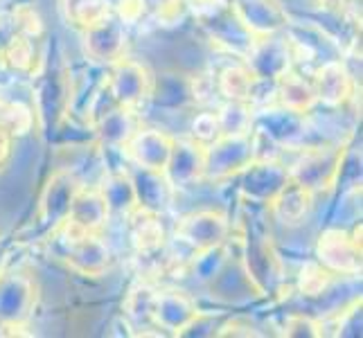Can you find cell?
Returning <instances> with one entry per match:
<instances>
[{
  "mask_svg": "<svg viewBox=\"0 0 363 338\" xmlns=\"http://www.w3.org/2000/svg\"><path fill=\"white\" fill-rule=\"evenodd\" d=\"M316 257L332 275H357L361 271V242L339 228L325 230L316 244Z\"/></svg>",
  "mask_w": 363,
  "mask_h": 338,
  "instance_id": "obj_11",
  "label": "cell"
},
{
  "mask_svg": "<svg viewBox=\"0 0 363 338\" xmlns=\"http://www.w3.org/2000/svg\"><path fill=\"white\" fill-rule=\"evenodd\" d=\"M174 137L160 129H138L131 140L124 145V160L131 167L149 169V171H165V165L172 154Z\"/></svg>",
  "mask_w": 363,
  "mask_h": 338,
  "instance_id": "obj_14",
  "label": "cell"
},
{
  "mask_svg": "<svg viewBox=\"0 0 363 338\" xmlns=\"http://www.w3.org/2000/svg\"><path fill=\"white\" fill-rule=\"evenodd\" d=\"M162 174L174 190L203 179V145L192 137H174L172 154Z\"/></svg>",
  "mask_w": 363,
  "mask_h": 338,
  "instance_id": "obj_16",
  "label": "cell"
},
{
  "mask_svg": "<svg viewBox=\"0 0 363 338\" xmlns=\"http://www.w3.org/2000/svg\"><path fill=\"white\" fill-rule=\"evenodd\" d=\"M253 131L269 142L291 145L305 133V116L289 108H271L264 116H253Z\"/></svg>",
  "mask_w": 363,
  "mask_h": 338,
  "instance_id": "obj_22",
  "label": "cell"
},
{
  "mask_svg": "<svg viewBox=\"0 0 363 338\" xmlns=\"http://www.w3.org/2000/svg\"><path fill=\"white\" fill-rule=\"evenodd\" d=\"M192 140H196L199 145H210L215 142L217 137L221 135L219 129V120H217V113H199V116L192 120Z\"/></svg>",
  "mask_w": 363,
  "mask_h": 338,
  "instance_id": "obj_30",
  "label": "cell"
},
{
  "mask_svg": "<svg viewBox=\"0 0 363 338\" xmlns=\"http://www.w3.org/2000/svg\"><path fill=\"white\" fill-rule=\"evenodd\" d=\"M257 158V140L253 131L221 133L215 142L203 147V179L226 181L240 174Z\"/></svg>",
  "mask_w": 363,
  "mask_h": 338,
  "instance_id": "obj_1",
  "label": "cell"
},
{
  "mask_svg": "<svg viewBox=\"0 0 363 338\" xmlns=\"http://www.w3.org/2000/svg\"><path fill=\"white\" fill-rule=\"evenodd\" d=\"M242 179V192L250 201L269 203L273 194L289 181V167L275 158H253V162L240 174Z\"/></svg>",
  "mask_w": 363,
  "mask_h": 338,
  "instance_id": "obj_15",
  "label": "cell"
},
{
  "mask_svg": "<svg viewBox=\"0 0 363 338\" xmlns=\"http://www.w3.org/2000/svg\"><path fill=\"white\" fill-rule=\"evenodd\" d=\"M177 240L183 242L192 253L226 246L230 235V221L219 210H199L183 217L177 223Z\"/></svg>",
  "mask_w": 363,
  "mask_h": 338,
  "instance_id": "obj_6",
  "label": "cell"
},
{
  "mask_svg": "<svg viewBox=\"0 0 363 338\" xmlns=\"http://www.w3.org/2000/svg\"><path fill=\"white\" fill-rule=\"evenodd\" d=\"M36 305V289L23 273H0V327L21 329Z\"/></svg>",
  "mask_w": 363,
  "mask_h": 338,
  "instance_id": "obj_7",
  "label": "cell"
},
{
  "mask_svg": "<svg viewBox=\"0 0 363 338\" xmlns=\"http://www.w3.org/2000/svg\"><path fill=\"white\" fill-rule=\"evenodd\" d=\"M84 52L91 61L102 66L116 64L120 57H124L127 47V28L118 14H111L104 21H99L93 28L84 30Z\"/></svg>",
  "mask_w": 363,
  "mask_h": 338,
  "instance_id": "obj_12",
  "label": "cell"
},
{
  "mask_svg": "<svg viewBox=\"0 0 363 338\" xmlns=\"http://www.w3.org/2000/svg\"><path fill=\"white\" fill-rule=\"evenodd\" d=\"M311 198H314V194L307 187L289 179L273 194V198L269 201V210L273 219L280 221L282 225H300L307 221L311 205H314Z\"/></svg>",
  "mask_w": 363,
  "mask_h": 338,
  "instance_id": "obj_21",
  "label": "cell"
},
{
  "mask_svg": "<svg viewBox=\"0 0 363 338\" xmlns=\"http://www.w3.org/2000/svg\"><path fill=\"white\" fill-rule=\"evenodd\" d=\"M273 86H275V95H278V104L282 108H289L294 113H303V116H307V113L318 104L311 79L300 77V74H296L294 70L284 72Z\"/></svg>",
  "mask_w": 363,
  "mask_h": 338,
  "instance_id": "obj_23",
  "label": "cell"
},
{
  "mask_svg": "<svg viewBox=\"0 0 363 338\" xmlns=\"http://www.w3.org/2000/svg\"><path fill=\"white\" fill-rule=\"evenodd\" d=\"M316 102L325 106H341L354 93V79L341 61H325L311 77Z\"/></svg>",
  "mask_w": 363,
  "mask_h": 338,
  "instance_id": "obj_17",
  "label": "cell"
},
{
  "mask_svg": "<svg viewBox=\"0 0 363 338\" xmlns=\"http://www.w3.org/2000/svg\"><path fill=\"white\" fill-rule=\"evenodd\" d=\"M336 334L339 336H359L361 334V300H354V305L350 307L343 318L336 325Z\"/></svg>",
  "mask_w": 363,
  "mask_h": 338,
  "instance_id": "obj_33",
  "label": "cell"
},
{
  "mask_svg": "<svg viewBox=\"0 0 363 338\" xmlns=\"http://www.w3.org/2000/svg\"><path fill=\"white\" fill-rule=\"evenodd\" d=\"M111 217L108 205L104 201L99 187H84L74 196V201L70 205L68 219L64 223H68L70 228L79 230V232H99L106 225Z\"/></svg>",
  "mask_w": 363,
  "mask_h": 338,
  "instance_id": "obj_19",
  "label": "cell"
},
{
  "mask_svg": "<svg viewBox=\"0 0 363 338\" xmlns=\"http://www.w3.org/2000/svg\"><path fill=\"white\" fill-rule=\"evenodd\" d=\"M284 336H298V338L323 336V325L309 316H289L284 320Z\"/></svg>",
  "mask_w": 363,
  "mask_h": 338,
  "instance_id": "obj_32",
  "label": "cell"
},
{
  "mask_svg": "<svg viewBox=\"0 0 363 338\" xmlns=\"http://www.w3.org/2000/svg\"><path fill=\"white\" fill-rule=\"evenodd\" d=\"M246 275L262 295L278 293L282 286V264L267 237H248L244 253Z\"/></svg>",
  "mask_w": 363,
  "mask_h": 338,
  "instance_id": "obj_9",
  "label": "cell"
},
{
  "mask_svg": "<svg viewBox=\"0 0 363 338\" xmlns=\"http://www.w3.org/2000/svg\"><path fill=\"white\" fill-rule=\"evenodd\" d=\"M330 271L323 269L320 264H307L300 275V286H303V293L307 295H318L328 289L330 284Z\"/></svg>",
  "mask_w": 363,
  "mask_h": 338,
  "instance_id": "obj_31",
  "label": "cell"
},
{
  "mask_svg": "<svg viewBox=\"0 0 363 338\" xmlns=\"http://www.w3.org/2000/svg\"><path fill=\"white\" fill-rule=\"evenodd\" d=\"M228 7L255 39L280 34L289 28V14L282 0H230Z\"/></svg>",
  "mask_w": 363,
  "mask_h": 338,
  "instance_id": "obj_10",
  "label": "cell"
},
{
  "mask_svg": "<svg viewBox=\"0 0 363 338\" xmlns=\"http://www.w3.org/2000/svg\"><path fill=\"white\" fill-rule=\"evenodd\" d=\"M219 129L221 133H246L253 131V111H250L248 102H233L226 99L217 113Z\"/></svg>",
  "mask_w": 363,
  "mask_h": 338,
  "instance_id": "obj_27",
  "label": "cell"
},
{
  "mask_svg": "<svg viewBox=\"0 0 363 338\" xmlns=\"http://www.w3.org/2000/svg\"><path fill=\"white\" fill-rule=\"evenodd\" d=\"M257 77L250 68L246 66V61L242 59L240 64L226 66L217 77V91L233 102H253L255 89H257Z\"/></svg>",
  "mask_w": 363,
  "mask_h": 338,
  "instance_id": "obj_25",
  "label": "cell"
},
{
  "mask_svg": "<svg viewBox=\"0 0 363 338\" xmlns=\"http://www.w3.org/2000/svg\"><path fill=\"white\" fill-rule=\"evenodd\" d=\"M244 61L259 84L262 81L275 84L284 72L291 70V64H294L291 41L284 39L282 32L271 34V36H259V39H255V43L250 45Z\"/></svg>",
  "mask_w": 363,
  "mask_h": 338,
  "instance_id": "obj_8",
  "label": "cell"
},
{
  "mask_svg": "<svg viewBox=\"0 0 363 338\" xmlns=\"http://www.w3.org/2000/svg\"><path fill=\"white\" fill-rule=\"evenodd\" d=\"M0 167H3V165H0Z\"/></svg>",
  "mask_w": 363,
  "mask_h": 338,
  "instance_id": "obj_34",
  "label": "cell"
},
{
  "mask_svg": "<svg viewBox=\"0 0 363 338\" xmlns=\"http://www.w3.org/2000/svg\"><path fill=\"white\" fill-rule=\"evenodd\" d=\"M140 129V120H138V111L127 106H113L104 111L102 116L95 120V135L99 145L111 152H122L124 145L131 140V135Z\"/></svg>",
  "mask_w": 363,
  "mask_h": 338,
  "instance_id": "obj_18",
  "label": "cell"
},
{
  "mask_svg": "<svg viewBox=\"0 0 363 338\" xmlns=\"http://www.w3.org/2000/svg\"><path fill=\"white\" fill-rule=\"evenodd\" d=\"M152 300H154V289L147 284H140L131 289L129 298H127V314L133 320H152Z\"/></svg>",
  "mask_w": 363,
  "mask_h": 338,
  "instance_id": "obj_29",
  "label": "cell"
},
{
  "mask_svg": "<svg viewBox=\"0 0 363 338\" xmlns=\"http://www.w3.org/2000/svg\"><path fill=\"white\" fill-rule=\"evenodd\" d=\"M131 181L135 190V201L138 210L152 212V215H162L174 198V187L165 179L162 171H149V169H138L133 167Z\"/></svg>",
  "mask_w": 363,
  "mask_h": 338,
  "instance_id": "obj_20",
  "label": "cell"
},
{
  "mask_svg": "<svg viewBox=\"0 0 363 338\" xmlns=\"http://www.w3.org/2000/svg\"><path fill=\"white\" fill-rule=\"evenodd\" d=\"M201 311H199L194 300L177 289L154 291L152 300V320L160 329L169 334H185L192 325L199 320Z\"/></svg>",
  "mask_w": 363,
  "mask_h": 338,
  "instance_id": "obj_13",
  "label": "cell"
},
{
  "mask_svg": "<svg viewBox=\"0 0 363 338\" xmlns=\"http://www.w3.org/2000/svg\"><path fill=\"white\" fill-rule=\"evenodd\" d=\"M82 190V181L70 169H57L48 179L36 205V221L43 230L52 232L68 219L74 196Z\"/></svg>",
  "mask_w": 363,
  "mask_h": 338,
  "instance_id": "obj_5",
  "label": "cell"
},
{
  "mask_svg": "<svg viewBox=\"0 0 363 338\" xmlns=\"http://www.w3.org/2000/svg\"><path fill=\"white\" fill-rule=\"evenodd\" d=\"M343 171V149L341 147H314L300 156L289 167V179L300 183L314 194L328 190L339 181Z\"/></svg>",
  "mask_w": 363,
  "mask_h": 338,
  "instance_id": "obj_4",
  "label": "cell"
},
{
  "mask_svg": "<svg viewBox=\"0 0 363 338\" xmlns=\"http://www.w3.org/2000/svg\"><path fill=\"white\" fill-rule=\"evenodd\" d=\"M59 11L68 25L84 32L113 14V5L111 0H59Z\"/></svg>",
  "mask_w": 363,
  "mask_h": 338,
  "instance_id": "obj_26",
  "label": "cell"
},
{
  "mask_svg": "<svg viewBox=\"0 0 363 338\" xmlns=\"http://www.w3.org/2000/svg\"><path fill=\"white\" fill-rule=\"evenodd\" d=\"M99 192H102L111 215H124V217H129L131 212L138 210L133 181H131V174L127 169L108 171L106 179L102 181V185H99Z\"/></svg>",
  "mask_w": 363,
  "mask_h": 338,
  "instance_id": "obj_24",
  "label": "cell"
},
{
  "mask_svg": "<svg viewBox=\"0 0 363 338\" xmlns=\"http://www.w3.org/2000/svg\"><path fill=\"white\" fill-rule=\"evenodd\" d=\"M55 235L61 237V250L59 257L79 275L86 278H99L104 275L111 261L108 246L102 242L99 232H79L70 228L68 223H61Z\"/></svg>",
  "mask_w": 363,
  "mask_h": 338,
  "instance_id": "obj_2",
  "label": "cell"
},
{
  "mask_svg": "<svg viewBox=\"0 0 363 338\" xmlns=\"http://www.w3.org/2000/svg\"><path fill=\"white\" fill-rule=\"evenodd\" d=\"M108 97L118 106L138 111L154 95V77L143 61L120 57L108 66V77L104 81Z\"/></svg>",
  "mask_w": 363,
  "mask_h": 338,
  "instance_id": "obj_3",
  "label": "cell"
},
{
  "mask_svg": "<svg viewBox=\"0 0 363 338\" xmlns=\"http://www.w3.org/2000/svg\"><path fill=\"white\" fill-rule=\"evenodd\" d=\"M30 124H32V113L21 108L18 104H0V131L14 137L28 131Z\"/></svg>",
  "mask_w": 363,
  "mask_h": 338,
  "instance_id": "obj_28",
  "label": "cell"
}]
</instances>
